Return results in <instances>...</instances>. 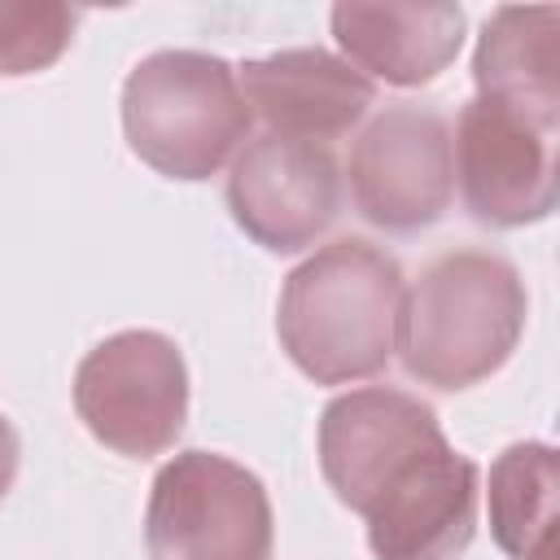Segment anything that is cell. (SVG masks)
Masks as SVG:
<instances>
[{
  "instance_id": "obj_1",
  "label": "cell",
  "mask_w": 560,
  "mask_h": 560,
  "mask_svg": "<svg viewBox=\"0 0 560 560\" xmlns=\"http://www.w3.org/2000/svg\"><path fill=\"white\" fill-rule=\"evenodd\" d=\"M402 267L363 236H341L289 271L276 306L284 354L315 385H350L389 368L402 332Z\"/></svg>"
},
{
  "instance_id": "obj_2",
  "label": "cell",
  "mask_w": 560,
  "mask_h": 560,
  "mask_svg": "<svg viewBox=\"0 0 560 560\" xmlns=\"http://www.w3.org/2000/svg\"><path fill=\"white\" fill-rule=\"evenodd\" d=\"M529 315V293L499 249H446L402 293V368L433 389H468L494 376Z\"/></svg>"
},
{
  "instance_id": "obj_3",
  "label": "cell",
  "mask_w": 560,
  "mask_h": 560,
  "mask_svg": "<svg viewBox=\"0 0 560 560\" xmlns=\"http://www.w3.org/2000/svg\"><path fill=\"white\" fill-rule=\"evenodd\" d=\"M254 114L236 70L197 48L149 52L122 83V136L166 179H210L249 140Z\"/></svg>"
},
{
  "instance_id": "obj_4",
  "label": "cell",
  "mask_w": 560,
  "mask_h": 560,
  "mask_svg": "<svg viewBox=\"0 0 560 560\" xmlns=\"http://www.w3.org/2000/svg\"><path fill=\"white\" fill-rule=\"evenodd\" d=\"M267 486L219 451H179L153 477L144 508L149 560H271Z\"/></svg>"
},
{
  "instance_id": "obj_5",
  "label": "cell",
  "mask_w": 560,
  "mask_h": 560,
  "mask_svg": "<svg viewBox=\"0 0 560 560\" xmlns=\"http://www.w3.org/2000/svg\"><path fill=\"white\" fill-rule=\"evenodd\" d=\"M560 109L508 96H472L451 136L455 184L486 228L542 223L556 210Z\"/></svg>"
},
{
  "instance_id": "obj_6",
  "label": "cell",
  "mask_w": 560,
  "mask_h": 560,
  "mask_svg": "<svg viewBox=\"0 0 560 560\" xmlns=\"http://www.w3.org/2000/svg\"><path fill=\"white\" fill-rule=\"evenodd\" d=\"M74 411L101 446L127 459L171 451L188 420V368L179 346L153 328L105 337L74 368Z\"/></svg>"
},
{
  "instance_id": "obj_7",
  "label": "cell",
  "mask_w": 560,
  "mask_h": 560,
  "mask_svg": "<svg viewBox=\"0 0 560 560\" xmlns=\"http://www.w3.org/2000/svg\"><path fill=\"white\" fill-rule=\"evenodd\" d=\"M350 201L394 236L438 223L455 197L451 122L438 109L389 105L350 144Z\"/></svg>"
},
{
  "instance_id": "obj_8",
  "label": "cell",
  "mask_w": 560,
  "mask_h": 560,
  "mask_svg": "<svg viewBox=\"0 0 560 560\" xmlns=\"http://www.w3.org/2000/svg\"><path fill=\"white\" fill-rule=\"evenodd\" d=\"M228 210L267 254L315 245L341 210V171L328 144L262 131L245 140L228 171Z\"/></svg>"
},
{
  "instance_id": "obj_9",
  "label": "cell",
  "mask_w": 560,
  "mask_h": 560,
  "mask_svg": "<svg viewBox=\"0 0 560 560\" xmlns=\"http://www.w3.org/2000/svg\"><path fill=\"white\" fill-rule=\"evenodd\" d=\"M446 433L433 407L407 389L363 385L337 394L319 416V472L337 503L368 512L381 486Z\"/></svg>"
},
{
  "instance_id": "obj_10",
  "label": "cell",
  "mask_w": 560,
  "mask_h": 560,
  "mask_svg": "<svg viewBox=\"0 0 560 560\" xmlns=\"http://www.w3.org/2000/svg\"><path fill=\"white\" fill-rule=\"evenodd\" d=\"M477 464L442 438L368 503V547L376 560H459L477 534Z\"/></svg>"
},
{
  "instance_id": "obj_11",
  "label": "cell",
  "mask_w": 560,
  "mask_h": 560,
  "mask_svg": "<svg viewBox=\"0 0 560 560\" xmlns=\"http://www.w3.org/2000/svg\"><path fill=\"white\" fill-rule=\"evenodd\" d=\"M236 88L267 131L311 144L346 136L376 101V83L324 48H280L249 57L236 70Z\"/></svg>"
},
{
  "instance_id": "obj_12",
  "label": "cell",
  "mask_w": 560,
  "mask_h": 560,
  "mask_svg": "<svg viewBox=\"0 0 560 560\" xmlns=\"http://www.w3.org/2000/svg\"><path fill=\"white\" fill-rule=\"evenodd\" d=\"M332 35L350 66L389 88L438 79L464 44L459 4H332Z\"/></svg>"
},
{
  "instance_id": "obj_13",
  "label": "cell",
  "mask_w": 560,
  "mask_h": 560,
  "mask_svg": "<svg viewBox=\"0 0 560 560\" xmlns=\"http://www.w3.org/2000/svg\"><path fill=\"white\" fill-rule=\"evenodd\" d=\"M477 96L560 109V9H494L472 52Z\"/></svg>"
},
{
  "instance_id": "obj_14",
  "label": "cell",
  "mask_w": 560,
  "mask_h": 560,
  "mask_svg": "<svg viewBox=\"0 0 560 560\" xmlns=\"http://www.w3.org/2000/svg\"><path fill=\"white\" fill-rule=\"evenodd\" d=\"M560 455L551 442H512L490 464V534L512 560H556Z\"/></svg>"
},
{
  "instance_id": "obj_15",
  "label": "cell",
  "mask_w": 560,
  "mask_h": 560,
  "mask_svg": "<svg viewBox=\"0 0 560 560\" xmlns=\"http://www.w3.org/2000/svg\"><path fill=\"white\" fill-rule=\"evenodd\" d=\"M74 13L52 0H0V79L39 74L61 61Z\"/></svg>"
},
{
  "instance_id": "obj_16",
  "label": "cell",
  "mask_w": 560,
  "mask_h": 560,
  "mask_svg": "<svg viewBox=\"0 0 560 560\" xmlns=\"http://www.w3.org/2000/svg\"><path fill=\"white\" fill-rule=\"evenodd\" d=\"M18 464H22V438H18L13 420L0 416V503L9 499V490L18 481Z\"/></svg>"
}]
</instances>
